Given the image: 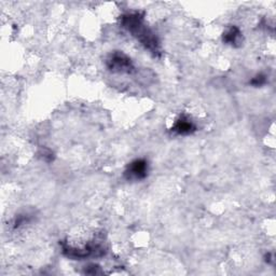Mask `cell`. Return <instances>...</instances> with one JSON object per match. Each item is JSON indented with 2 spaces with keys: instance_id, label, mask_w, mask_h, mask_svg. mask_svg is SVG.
<instances>
[{
  "instance_id": "cell-1",
  "label": "cell",
  "mask_w": 276,
  "mask_h": 276,
  "mask_svg": "<svg viewBox=\"0 0 276 276\" xmlns=\"http://www.w3.org/2000/svg\"><path fill=\"white\" fill-rule=\"evenodd\" d=\"M123 27L131 31L137 39L150 51L158 52V40L155 36L142 23V18L138 13L127 14L122 17Z\"/></svg>"
},
{
  "instance_id": "cell-2",
  "label": "cell",
  "mask_w": 276,
  "mask_h": 276,
  "mask_svg": "<svg viewBox=\"0 0 276 276\" xmlns=\"http://www.w3.org/2000/svg\"><path fill=\"white\" fill-rule=\"evenodd\" d=\"M148 174V163L143 159H137L129 165L125 175L129 179L140 180L143 179Z\"/></svg>"
},
{
  "instance_id": "cell-3",
  "label": "cell",
  "mask_w": 276,
  "mask_h": 276,
  "mask_svg": "<svg viewBox=\"0 0 276 276\" xmlns=\"http://www.w3.org/2000/svg\"><path fill=\"white\" fill-rule=\"evenodd\" d=\"M108 67L114 71H130L132 64L127 56L117 53L108 60Z\"/></svg>"
},
{
  "instance_id": "cell-4",
  "label": "cell",
  "mask_w": 276,
  "mask_h": 276,
  "mask_svg": "<svg viewBox=\"0 0 276 276\" xmlns=\"http://www.w3.org/2000/svg\"><path fill=\"white\" fill-rule=\"evenodd\" d=\"M173 131L176 132V133L179 135H189L192 133V132L196 131V127H194V124L191 121L188 120V119L181 118L176 123H175V125L173 127Z\"/></svg>"
},
{
  "instance_id": "cell-5",
  "label": "cell",
  "mask_w": 276,
  "mask_h": 276,
  "mask_svg": "<svg viewBox=\"0 0 276 276\" xmlns=\"http://www.w3.org/2000/svg\"><path fill=\"white\" fill-rule=\"evenodd\" d=\"M241 37V31L237 27H231L227 30V33L223 35V41L230 45H235L238 42V39Z\"/></svg>"
},
{
  "instance_id": "cell-6",
  "label": "cell",
  "mask_w": 276,
  "mask_h": 276,
  "mask_svg": "<svg viewBox=\"0 0 276 276\" xmlns=\"http://www.w3.org/2000/svg\"><path fill=\"white\" fill-rule=\"evenodd\" d=\"M252 83H253L254 85H256V86L265 84V83H266V77L263 76V74H259V76H257V77L252 81Z\"/></svg>"
}]
</instances>
